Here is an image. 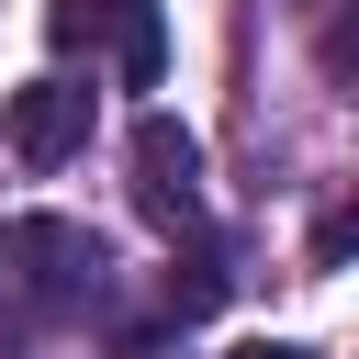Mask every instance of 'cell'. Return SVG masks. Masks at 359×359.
I'll list each match as a JSON object with an SVG mask.
<instances>
[{"label":"cell","mask_w":359,"mask_h":359,"mask_svg":"<svg viewBox=\"0 0 359 359\" xmlns=\"http://www.w3.org/2000/svg\"><path fill=\"white\" fill-rule=\"evenodd\" d=\"M101 280H112V258H101L90 224H67V213L0 224V325H67V314L101 303Z\"/></svg>","instance_id":"6da1fadb"},{"label":"cell","mask_w":359,"mask_h":359,"mask_svg":"<svg viewBox=\"0 0 359 359\" xmlns=\"http://www.w3.org/2000/svg\"><path fill=\"white\" fill-rule=\"evenodd\" d=\"M135 202H146L168 236L202 224V135H191L180 112H146V123H135Z\"/></svg>","instance_id":"7a4b0ae2"},{"label":"cell","mask_w":359,"mask_h":359,"mask_svg":"<svg viewBox=\"0 0 359 359\" xmlns=\"http://www.w3.org/2000/svg\"><path fill=\"white\" fill-rule=\"evenodd\" d=\"M79 146H90V90H79V79L11 90V157H22V168H67Z\"/></svg>","instance_id":"3957f363"},{"label":"cell","mask_w":359,"mask_h":359,"mask_svg":"<svg viewBox=\"0 0 359 359\" xmlns=\"http://www.w3.org/2000/svg\"><path fill=\"white\" fill-rule=\"evenodd\" d=\"M359 258V202H337L325 224H314V269H348Z\"/></svg>","instance_id":"8992f818"},{"label":"cell","mask_w":359,"mask_h":359,"mask_svg":"<svg viewBox=\"0 0 359 359\" xmlns=\"http://www.w3.org/2000/svg\"><path fill=\"white\" fill-rule=\"evenodd\" d=\"M45 34H56L67 56H79V45H112V0H56V11H45Z\"/></svg>","instance_id":"5b68a950"},{"label":"cell","mask_w":359,"mask_h":359,"mask_svg":"<svg viewBox=\"0 0 359 359\" xmlns=\"http://www.w3.org/2000/svg\"><path fill=\"white\" fill-rule=\"evenodd\" d=\"M112 67H123V90H157V67H168V11L157 0H112Z\"/></svg>","instance_id":"277c9868"},{"label":"cell","mask_w":359,"mask_h":359,"mask_svg":"<svg viewBox=\"0 0 359 359\" xmlns=\"http://www.w3.org/2000/svg\"><path fill=\"white\" fill-rule=\"evenodd\" d=\"M236 359H303V348H280V337H269V348H236Z\"/></svg>","instance_id":"52a82bcc"}]
</instances>
